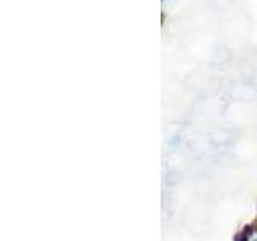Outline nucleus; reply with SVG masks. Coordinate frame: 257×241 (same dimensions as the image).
<instances>
[{
    "instance_id": "f257e3e1",
    "label": "nucleus",
    "mask_w": 257,
    "mask_h": 241,
    "mask_svg": "<svg viewBox=\"0 0 257 241\" xmlns=\"http://www.w3.org/2000/svg\"><path fill=\"white\" fill-rule=\"evenodd\" d=\"M246 241H257V233H252V235L251 236H249Z\"/></svg>"
}]
</instances>
